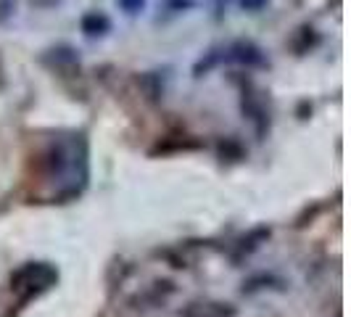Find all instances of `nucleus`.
<instances>
[{"instance_id":"f03ea898","label":"nucleus","mask_w":351,"mask_h":317,"mask_svg":"<svg viewBox=\"0 0 351 317\" xmlns=\"http://www.w3.org/2000/svg\"><path fill=\"white\" fill-rule=\"evenodd\" d=\"M80 27H82V32H85L88 37H101L111 30V21H108V16L101 14V11H90V14L82 16Z\"/></svg>"},{"instance_id":"f257e3e1","label":"nucleus","mask_w":351,"mask_h":317,"mask_svg":"<svg viewBox=\"0 0 351 317\" xmlns=\"http://www.w3.org/2000/svg\"><path fill=\"white\" fill-rule=\"evenodd\" d=\"M58 281V270L48 262H29L24 267H19L11 275V291L19 296L21 304H27L29 299H35L40 294H45L48 288H53Z\"/></svg>"},{"instance_id":"7ed1b4c3","label":"nucleus","mask_w":351,"mask_h":317,"mask_svg":"<svg viewBox=\"0 0 351 317\" xmlns=\"http://www.w3.org/2000/svg\"><path fill=\"white\" fill-rule=\"evenodd\" d=\"M235 309L230 304H193L185 309V317H232Z\"/></svg>"},{"instance_id":"39448f33","label":"nucleus","mask_w":351,"mask_h":317,"mask_svg":"<svg viewBox=\"0 0 351 317\" xmlns=\"http://www.w3.org/2000/svg\"><path fill=\"white\" fill-rule=\"evenodd\" d=\"M122 5L130 11V14H135V11H141L143 8V0H122Z\"/></svg>"},{"instance_id":"20e7f679","label":"nucleus","mask_w":351,"mask_h":317,"mask_svg":"<svg viewBox=\"0 0 351 317\" xmlns=\"http://www.w3.org/2000/svg\"><path fill=\"white\" fill-rule=\"evenodd\" d=\"M225 3H238L243 11H262L269 5V0H225Z\"/></svg>"}]
</instances>
